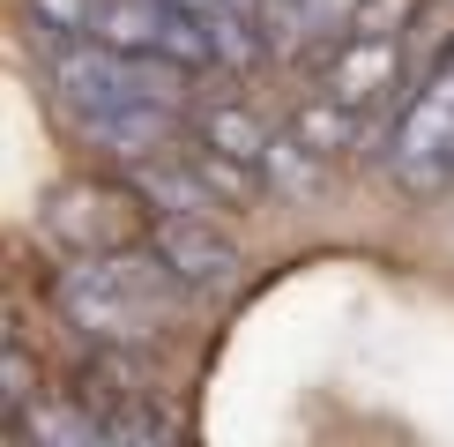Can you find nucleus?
<instances>
[{
	"mask_svg": "<svg viewBox=\"0 0 454 447\" xmlns=\"http://www.w3.org/2000/svg\"><path fill=\"white\" fill-rule=\"evenodd\" d=\"M52 82H60L74 120H82L105 149H120V157L149 164L179 135V90H186L179 60H149V52H120V45L82 37V45H60Z\"/></svg>",
	"mask_w": 454,
	"mask_h": 447,
	"instance_id": "f257e3e1",
	"label": "nucleus"
},
{
	"mask_svg": "<svg viewBox=\"0 0 454 447\" xmlns=\"http://www.w3.org/2000/svg\"><path fill=\"white\" fill-rule=\"evenodd\" d=\"M186 284L164 269V254H82L60 269V306L74 328L105 335V343H149V335L172 328Z\"/></svg>",
	"mask_w": 454,
	"mask_h": 447,
	"instance_id": "f03ea898",
	"label": "nucleus"
},
{
	"mask_svg": "<svg viewBox=\"0 0 454 447\" xmlns=\"http://www.w3.org/2000/svg\"><path fill=\"white\" fill-rule=\"evenodd\" d=\"M90 37L98 45H120V52H149V60H179V67L216 60L209 15H194L186 0H98Z\"/></svg>",
	"mask_w": 454,
	"mask_h": 447,
	"instance_id": "7ed1b4c3",
	"label": "nucleus"
},
{
	"mask_svg": "<svg viewBox=\"0 0 454 447\" xmlns=\"http://www.w3.org/2000/svg\"><path fill=\"white\" fill-rule=\"evenodd\" d=\"M387 172H395L403 194H440V186H454V60L440 74H425V98L395 127Z\"/></svg>",
	"mask_w": 454,
	"mask_h": 447,
	"instance_id": "20e7f679",
	"label": "nucleus"
},
{
	"mask_svg": "<svg viewBox=\"0 0 454 447\" xmlns=\"http://www.w3.org/2000/svg\"><path fill=\"white\" fill-rule=\"evenodd\" d=\"M157 254H164V269H172L186 291H201V298H223L239 284V247L201 209H164L157 216Z\"/></svg>",
	"mask_w": 454,
	"mask_h": 447,
	"instance_id": "39448f33",
	"label": "nucleus"
},
{
	"mask_svg": "<svg viewBox=\"0 0 454 447\" xmlns=\"http://www.w3.org/2000/svg\"><path fill=\"white\" fill-rule=\"evenodd\" d=\"M395 74H403V45H395V30H350L343 60L328 67V105H343L350 120H365V112H380V98L395 90Z\"/></svg>",
	"mask_w": 454,
	"mask_h": 447,
	"instance_id": "423d86ee",
	"label": "nucleus"
},
{
	"mask_svg": "<svg viewBox=\"0 0 454 447\" xmlns=\"http://www.w3.org/2000/svg\"><path fill=\"white\" fill-rule=\"evenodd\" d=\"M23 447H112V433L82 403H30L23 410Z\"/></svg>",
	"mask_w": 454,
	"mask_h": 447,
	"instance_id": "0eeeda50",
	"label": "nucleus"
},
{
	"mask_svg": "<svg viewBox=\"0 0 454 447\" xmlns=\"http://www.w3.org/2000/svg\"><path fill=\"white\" fill-rule=\"evenodd\" d=\"M350 8H357V0H269V23H276L283 37H298V45H306V37H328Z\"/></svg>",
	"mask_w": 454,
	"mask_h": 447,
	"instance_id": "6e6552de",
	"label": "nucleus"
},
{
	"mask_svg": "<svg viewBox=\"0 0 454 447\" xmlns=\"http://www.w3.org/2000/svg\"><path fill=\"white\" fill-rule=\"evenodd\" d=\"M209 149L216 157H231V164H269V135H261L246 112H209Z\"/></svg>",
	"mask_w": 454,
	"mask_h": 447,
	"instance_id": "1a4fd4ad",
	"label": "nucleus"
},
{
	"mask_svg": "<svg viewBox=\"0 0 454 447\" xmlns=\"http://www.w3.org/2000/svg\"><path fill=\"white\" fill-rule=\"evenodd\" d=\"M37 15H45L52 30H82L90 37V23H98V0H30Z\"/></svg>",
	"mask_w": 454,
	"mask_h": 447,
	"instance_id": "9d476101",
	"label": "nucleus"
},
{
	"mask_svg": "<svg viewBox=\"0 0 454 447\" xmlns=\"http://www.w3.org/2000/svg\"><path fill=\"white\" fill-rule=\"evenodd\" d=\"M216 8H239V15H246V8H254V0H216Z\"/></svg>",
	"mask_w": 454,
	"mask_h": 447,
	"instance_id": "9b49d317",
	"label": "nucleus"
}]
</instances>
